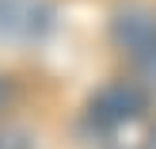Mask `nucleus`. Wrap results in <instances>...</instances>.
<instances>
[{"mask_svg": "<svg viewBox=\"0 0 156 149\" xmlns=\"http://www.w3.org/2000/svg\"><path fill=\"white\" fill-rule=\"evenodd\" d=\"M145 111H149V92L133 80H114L107 88H99L95 99L88 103V126L99 134H111V130L137 122Z\"/></svg>", "mask_w": 156, "mask_h": 149, "instance_id": "obj_1", "label": "nucleus"}, {"mask_svg": "<svg viewBox=\"0 0 156 149\" xmlns=\"http://www.w3.org/2000/svg\"><path fill=\"white\" fill-rule=\"evenodd\" d=\"M4 99H8V80L0 76V107H4Z\"/></svg>", "mask_w": 156, "mask_h": 149, "instance_id": "obj_4", "label": "nucleus"}, {"mask_svg": "<svg viewBox=\"0 0 156 149\" xmlns=\"http://www.w3.org/2000/svg\"><path fill=\"white\" fill-rule=\"evenodd\" d=\"M111 38L156 84V12L152 8H122L111 23Z\"/></svg>", "mask_w": 156, "mask_h": 149, "instance_id": "obj_2", "label": "nucleus"}, {"mask_svg": "<svg viewBox=\"0 0 156 149\" xmlns=\"http://www.w3.org/2000/svg\"><path fill=\"white\" fill-rule=\"evenodd\" d=\"M53 31L50 0H0V38L4 42H42Z\"/></svg>", "mask_w": 156, "mask_h": 149, "instance_id": "obj_3", "label": "nucleus"}]
</instances>
